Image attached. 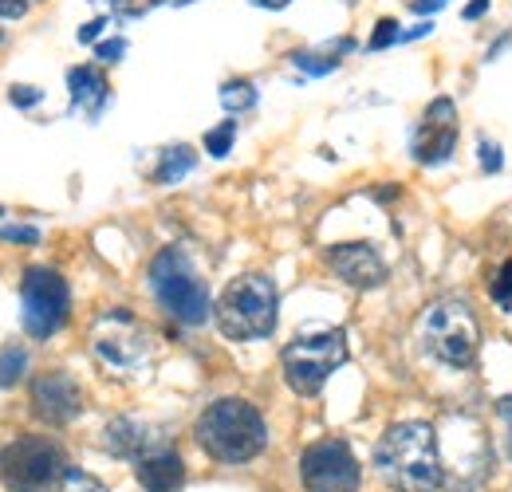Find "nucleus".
Here are the masks:
<instances>
[{
  "instance_id": "1",
  "label": "nucleus",
  "mask_w": 512,
  "mask_h": 492,
  "mask_svg": "<svg viewBox=\"0 0 512 492\" xmlns=\"http://www.w3.org/2000/svg\"><path fill=\"white\" fill-rule=\"evenodd\" d=\"M375 469L390 489L434 492L446 485L442 441L430 422H398L375 445Z\"/></svg>"
},
{
  "instance_id": "2",
  "label": "nucleus",
  "mask_w": 512,
  "mask_h": 492,
  "mask_svg": "<svg viewBox=\"0 0 512 492\" xmlns=\"http://www.w3.org/2000/svg\"><path fill=\"white\" fill-rule=\"evenodd\" d=\"M197 445L221 461V465H245L264 453L268 445V426L260 418L253 402L245 398H217L213 406L201 410L197 426H193Z\"/></svg>"
},
{
  "instance_id": "3",
  "label": "nucleus",
  "mask_w": 512,
  "mask_h": 492,
  "mask_svg": "<svg viewBox=\"0 0 512 492\" xmlns=\"http://www.w3.org/2000/svg\"><path fill=\"white\" fill-rule=\"evenodd\" d=\"M276 311H280L276 284L264 272H249V276H237L217 296L213 319H217V327H221L225 339L253 343V339H268L276 331Z\"/></svg>"
},
{
  "instance_id": "4",
  "label": "nucleus",
  "mask_w": 512,
  "mask_h": 492,
  "mask_svg": "<svg viewBox=\"0 0 512 492\" xmlns=\"http://www.w3.org/2000/svg\"><path fill=\"white\" fill-rule=\"evenodd\" d=\"M150 288L158 296V304L170 311L178 323L201 327L209 319V288L197 276L190 256L182 248H162L150 264Z\"/></svg>"
},
{
  "instance_id": "5",
  "label": "nucleus",
  "mask_w": 512,
  "mask_h": 492,
  "mask_svg": "<svg viewBox=\"0 0 512 492\" xmlns=\"http://www.w3.org/2000/svg\"><path fill=\"white\" fill-rule=\"evenodd\" d=\"M343 363H347V335H343L339 327L296 335V339L280 351V367H284L288 386H292L296 394H304V398L320 394L323 382L343 367Z\"/></svg>"
},
{
  "instance_id": "6",
  "label": "nucleus",
  "mask_w": 512,
  "mask_h": 492,
  "mask_svg": "<svg viewBox=\"0 0 512 492\" xmlns=\"http://www.w3.org/2000/svg\"><path fill=\"white\" fill-rule=\"evenodd\" d=\"M422 343L446 367H469L481 351V323L465 300H438L422 315Z\"/></svg>"
},
{
  "instance_id": "7",
  "label": "nucleus",
  "mask_w": 512,
  "mask_h": 492,
  "mask_svg": "<svg viewBox=\"0 0 512 492\" xmlns=\"http://www.w3.org/2000/svg\"><path fill=\"white\" fill-rule=\"evenodd\" d=\"M64 477V449L52 437L24 433L0 453V481L12 492H48Z\"/></svg>"
},
{
  "instance_id": "8",
  "label": "nucleus",
  "mask_w": 512,
  "mask_h": 492,
  "mask_svg": "<svg viewBox=\"0 0 512 492\" xmlns=\"http://www.w3.org/2000/svg\"><path fill=\"white\" fill-rule=\"evenodd\" d=\"M71 315V288L56 268L32 264L20 280V319L32 339H52Z\"/></svg>"
},
{
  "instance_id": "9",
  "label": "nucleus",
  "mask_w": 512,
  "mask_h": 492,
  "mask_svg": "<svg viewBox=\"0 0 512 492\" xmlns=\"http://www.w3.org/2000/svg\"><path fill=\"white\" fill-rule=\"evenodd\" d=\"M91 347L99 355L103 367H111L115 374H134L150 363V331L130 315V311L115 308V311H103L91 327Z\"/></svg>"
},
{
  "instance_id": "10",
  "label": "nucleus",
  "mask_w": 512,
  "mask_h": 492,
  "mask_svg": "<svg viewBox=\"0 0 512 492\" xmlns=\"http://www.w3.org/2000/svg\"><path fill=\"white\" fill-rule=\"evenodd\" d=\"M446 426L453 430V461L446 465V485L453 492H473L489 473H493V445L481 430V422H473L469 414H449Z\"/></svg>"
},
{
  "instance_id": "11",
  "label": "nucleus",
  "mask_w": 512,
  "mask_h": 492,
  "mask_svg": "<svg viewBox=\"0 0 512 492\" xmlns=\"http://www.w3.org/2000/svg\"><path fill=\"white\" fill-rule=\"evenodd\" d=\"M300 481L308 492H359V461L347 441L323 437L316 445L304 449L300 457Z\"/></svg>"
},
{
  "instance_id": "12",
  "label": "nucleus",
  "mask_w": 512,
  "mask_h": 492,
  "mask_svg": "<svg viewBox=\"0 0 512 492\" xmlns=\"http://www.w3.org/2000/svg\"><path fill=\"white\" fill-rule=\"evenodd\" d=\"M453 146H457V107L442 95L422 115V126L414 134V158L422 166H442L453 158Z\"/></svg>"
},
{
  "instance_id": "13",
  "label": "nucleus",
  "mask_w": 512,
  "mask_h": 492,
  "mask_svg": "<svg viewBox=\"0 0 512 492\" xmlns=\"http://www.w3.org/2000/svg\"><path fill=\"white\" fill-rule=\"evenodd\" d=\"M32 414L48 426H67L83 414V390L64 370H48L32 382Z\"/></svg>"
},
{
  "instance_id": "14",
  "label": "nucleus",
  "mask_w": 512,
  "mask_h": 492,
  "mask_svg": "<svg viewBox=\"0 0 512 492\" xmlns=\"http://www.w3.org/2000/svg\"><path fill=\"white\" fill-rule=\"evenodd\" d=\"M327 268L343 280V284H351V288H379L386 284V276H390V268H386L383 252L375 245H367V241H347V245H331L327 248Z\"/></svg>"
},
{
  "instance_id": "15",
  "label": "nucleus",
  "mask_w": 512,
  "mask_h": 492,
  "mask_svg": "<svg viewBox=\"0 0 512 492\" xmlns=\"http://www.w3.org/2000/svg\"><path fill=\"white\" fill-rule=\"evenodd\" d=\"M134 465H138V485L146 492H178L182 481H186L182 457H178L170 445H158V441H154L146 453H138Z\"/></svg>"
},
{
  "instance_id": "16",
  "label": "nucleus",
  "mask_w": 512,
  "mask_h": 492,
  "mask_svg": "<svg viewBox=\"0 0 512 492\" xmlns=\"http://www.w3.org/2000/svg\"><path fill=\"white\" fill-rule=\"evenodd\" d=\"M67 91H71V107H83L91 119H99L103 107H107V99H111V87H107L103 71L99 67H87V63L67 71Z\"/></svg>"
},
{
  "instance_id": "17",
  "label": "nucleus",
  "mask_w": 512,
  "mask_h": 492,
  "mask_svg": "<svg viewBox=\"0 0 512 492\" xmlns=\"http://www.w3.org/2000/svg\"><path fill=\"white\" fill-rule=\"evenodd\" d=\"M103 445H107V453H115V457H138V453H146L154 441H150V426H142V422H134V418H115V422L103 430Z\"/></svg>"
},
{
  "instance_id": "18",
  "label": "nucleus",
  "mask_w": 512,
  "mask_h": 492,
  "mask_svg": "<svg viewBox=\"0 0 512 492\" xmlns=\"http://www.w3.org/2000/svg\"><path fill=\"white\" fill-rule=\"evenodd\" d=\"M193 150L190 146H170L166 154H162V162H158V170H154V182H162V185H170V182H178V178H186L193 170Z\"/></svg>"
},
{
  "instance_id": "19",
  "label": "nucleus",
  "mask_w": 512,
  "mask_h": 492,
  "mask_svg": "<svg viewBox=\"0 0 512 492\" xmlns=\"http://www.w3.org/2000/svg\"><path fill=\"white\" fill-rule=\"evenodd\" d=\"M347 48H355L351 40H339V44H331V52L327 56H316V52H300V56H292V63L300 67V71H308V75H327V71H335L339 67V52H347Z\"/></svg>"
},
{
  "instance_id": "20",
  "label": "nucleus",
  "mask_w": 512,
  "mask_h": 492,
  "mask_svg": "<svg viewBox=\"0 0 512 492\" xmlns=\"http://www.w3.org/2000/svg\"><path fill=\"white\" fill-rule=\"evenodd\" d=\"M24 370H28V355H24V347H0V386H16L20 378H24Z\"/></svg>"
},
{
  "instance_id": "21",
  "label": "nucleus",
  "mask_w": 512,
  "mask_h": 492,
  "mask_svg": "<svg viewBox=\"0 0 512 492\" xmlns=\"http://www.w3.org/2000/svg\"><path fill=\"white\" fill-rule=\"evenodd\" d=\"M221 103H225V111H249L256 103V87L249 79H233L221 87Z\"/></svg>"
},
{
  "instance_id": "22",
  "label": "nucleus",
  "mask_w": 512,
  "mask_h": 492,
  "mask_svg": "<svg viewBox=\"0 0 512 492\" xmlns=\"http://www.w3.org/2000/svg\"><path fill=\"white\" fill-rule=\"evenodd\" d=\"M233 138H237V123L213 126V130L205 134V150H209V158H225V154L233 150Z\"/></svg>"
},
{
  "instance_id": "23",
  "label": "nucleus",
  "mask_w": 512,
  "mask_h": 492,
  "mask_svg": "<svg viewBox=\"0 0 512 492\" xmlns=\"http://www.w3.org/2000/svg\"><path fill=\"white\" fill-rule=\"evenodd\" d=\"M489 296L505 311H512V260H505V264L497 268V276H493V284H489Z\"/></svg>"
},
{
  "instance_id": "24",
  "label": "nucleus",
  "mask_w": 512,
  "mask_h": 492,
  "mask_svg": "<svg viewBox=\"0 0 512 492\" xmlns=\"http://www.w3.org/2000/svg\"><path fill=\"white\" fill-rule=\"evenodd\" d=\"M60 492H107L91 473H83V469H64V477H60Z\"/></svg>"
},
{
  "instance_id": "25",
  "label": "nucleus",
  "mask_w": 512,
  "mask_h": 492,
  "mask_svg": "<svg viewBox=\"0 0 512 492\" xmlns=\"http://www.w3.org/2000/svg\"><path fill=\"white\" fill-rule=\"evenodd\" d=\"M390 44H402V28L394 24V20H379V28H375V36H371V52H379V48H390Z\"/></svg>"
},
{
  "instance_id": "26",
  "label": "nucleus",
  "mask_w": 512,
  "mask_h": 492,
  "mask_svg": "<svg viewBox=\"0 0 512 492\" xmlns=\"http://www.w3.org/2000/svg\"><path fill=\"white\" fill-rule=\"evenodd\" d=\"M40 87H24V83H16V87H8V99L16 103V107H36L40 103Z\"/></svg>"
},
{
  "instance_id": "27",
  "label": "nucleus",
  "mask_w": 512,
  "mask_h": 492,
  "mask_svg": "<svg viewBox=\"0 0 512 492\" xmlns=\"http://www.w3.org/2000/svg\"><path fill=\"white\" fill-rule=\"evenodd\" d=\"M158 0H111V8H115V16H142V12H150Z\"/></svg>"
},
{
  "instance_id": "28",
  "label": "nucleus",
  "mask_w": 512,
  "mask_h": 492,
  "mask_svg": "<svg viewBox=\"0 0 512 492\" xmlns=\"http://www.w3.org/2000/svg\"><path fill=\"white\" fill-rule=\"evenodd\" d=\"M481 166H485L489 174H497V170H501V146H489V142H481Z\"/></svg>"
},
{
  "instance_id": "29",
  "label": "nucleus",
  "mask_w": 512,
  "mask_h": 492,
  "mask_svg": "<svg viewBox=\"0 0 512 492\" xmlns=\"http://www.w3.org/2000/svg\"><path fill=\"white\" fill-rule=\"evenodd\" d=\"M32 0H0V20H20Z\"/></svg>"
},
{
  "instance_id": "30",
  "label": "nucleus",
  "mask_w": 512,
  "mask_h": 492,
  "mask_svg": "<svg viewBox=\"0 0 512 492\" xmlns=\"http://www.w3.org/2000/svg\"><path fill=\"white\" fill-rule=\"evenodd\" d=\"M127 52V40H111V44H99V60H123Z\"/></svg>"
},
{
  "instance_id": "31",
  "label": "nucleus",
  "mask_w": 512,
  "mask_h": 492,
  "mask_svg": "<svg viewBox=\"0 0 512 492\" xmlns=\"http://www.w3.org/2000/svg\"><path fill=\"white\" fill-rule=\"evenodd\" d=\"M497 414H501V422H505V433H509V453H512V394H505V398L497 402Z\"/></svg>"
},
{
  "instance_id": "32",
  "label": "nucleus",
  "mask_w": 512,
  "mask_h": 492,
  "mask_svg": "<svg viewBox=\"0 0 512 492\" xmlns=\"http://www.w3.org/2000/svg\"><path fill=\"white\" fill-rule=\"evenodd\" d=\"M103 24H107V20H91V24L79 32V40H83V44H95V36H99V28H103Z\"/></svg>"
},
{
  "instance_id": "33",
  "label": "nucleus",
  "mask_w": 512,
  "mask_h": 492,
  "mask_svg": "<svg viewBox=\"0 0 512 492\" xmlns=\"http://www.w3.org/2000/svg\"><path fill=\"white\" fill-rule=\"evenodd\" d=\"M485 8H489V0H473V4L465 8V20H481V16H485Z\"/></svg>"
},
{
  "instance_id": "34",
  "label": "nucleus",
  "mask_w": 512,
  "mask_h": 492,
  "mask_svg": "<svg viewBox=\"0 0 512 492\" xmlns=\"http://www.w3.org/2000/svg\"><path fill=\"white\" fill-rule=\"evenodd\" d=\"M446 0H414V12H438Z\"/></svg>"
},
{
  "instance_id": "35",
  "label": "nucleus",
  "mask_w": 512,
  "mask_h": 492,
  "mask_svg": "<svg viewBox=\"0 0 512 492\" xmlns=\"http://www.w3.org/2000/svg\"><path fill=\"white\" fill-rule=\"evenodd\" d=\"M253 4H260V8H284L288 0H253Z\"/></svg>"
},
{
  "instance_id": "36",
  "label": "nucleus",
  "mask_w": 512,
  "mask_h": 492,
  "mask_svg": "<svg viewBox=\"0 0 512 492\" xmlns=\"http://www.w3.org/2000/svg\"><path fill=\"white\" fill-rule=\"evenodd\" d=\"M166 4H174V8H182V4H193V0H166Z\"/></svg>"
},
{
  "instance_id": "37",
  "label": "nucleus",
  "mask_w": 512,
  "mask_h": 492,
  "mask_svg": "<svg viewBox=\"0 0 512 492\" xmlns=\"http://www.w3.org/2000/svg\"><path fill=\"white\" fill-rule=\"evenodd\" d=\"M0 44H4V32H0Z\"/></svg>"
},
{
  "instance_id": "38",
  "label": "nucleus",
  "mask_w": 512,
  "mask_h": 492,
  "mask_svg": "<svg viewBox=\"0 0 512 492\" xmlns=\"http://www.w3.org/2000/svg\"><path fill=\"white\" fill-rule=\"evenodd\" d=\"M0 213H4V209H0Z\"/></svg>"
}]
</instances>
